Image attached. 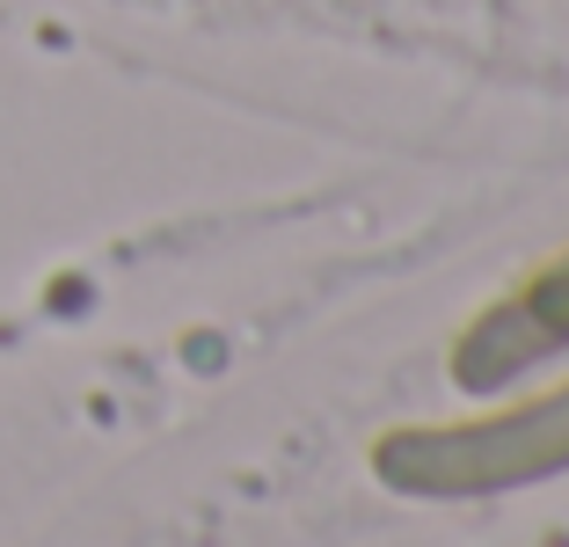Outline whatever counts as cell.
I'll list each match as a JSON object with an SVG mask.
<instances>
[{"label": "cell", "mask_w": 569, "mask_h": 547, "mask_svg": "<svg viewBox=\"0 0 569 547\" xmlns=\"http://www.w3.org/2000/svg\"><path fill=\"white\" fill-rule=\"evenodd\" d=\"M555 350H569V256L533 270L519 292H503L497 307H482L468 329L452 336V387L503 395L519 372H533Z\"/></svg>", "instance_id": "obj_2"}, {"label": "cell", "mask_w": 569, "mask_h": 547, "mask_svg": "<svg viewBox=\"0 0 569 547\" xmlns=\"http://www.w3.org/2000/svg\"><path fill=\"white\" fill-rule=\"evenodd\" d=\"M372 475L431 504L503 497L526 481L569 475V387L533 395L519 409L460 416V424H402V431L372 438Z\"/></svg>", "instance_id": "obj_1"}]
</instances>
